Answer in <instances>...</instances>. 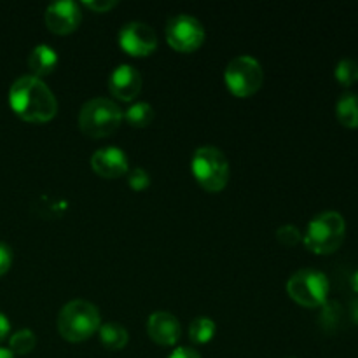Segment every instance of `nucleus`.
I'll list each match as a JSON object with an SVG mask.
<instances>
[{
  "label": "nucleus",
  "instance_id": "obj_18",
  "mask_svg": "<svg viewBox=\"0 0 358 358\" xmlns=\"http://www.w3.org/2000/svg\"><path fill=\"white\" fill-rule=\"evenodd\" d=\"M37 346V336L30 329H21L16 331L9 339V352L13 355H28Z\"/></svg>",
  "mask_w": 358,
  "mask_h": 358
},
{
  "label": "nucleus",
  "instance_id": "obj_20",
  "mask_svg": "<svg viewBox=\"0 0 358 358\" xmlns=\"http://www.w3.org/2000/svg\"><path fill=\"white\" fill-rule=\"evenodd\" d=\"M334 77L341 86H353L358 80V63L352 58H343L341 62L336 65Z\"/></svg>",
  "mask_w": 358,
  "mask_h": 358
},
{
  "label": "nucleus",
  "instance_id": "obj_21",
  "mask_svg": "<svg viewBox=\"0 0 358 358\" xmlns=\"http://www.w3.org/2000/svg\"><path fill=\"white\" fill-rule=\"evenodd\" d=\"M276 240H278V243L283 245V247L292 248L303 241V233H301L299 227H296L294 224H285V226L276 229Z\"/></svg>",
  "mask_w": 358,
  "mask_h": 358
},
{
  "label": "nucleus",
  "instance_id": "obj_27",
  "mask_svg": "<svg viewBox=\"0 0 358 358\" xmlns=\"http://www.w3.org/2000/svg\"><path fill=\"white\" fill-rule=\"evenodd\" d=\"M352 289L355 290V294H358V271L352 276Z\"/></svg>",
  "mask_w": 358,
  "mask_h": 358
},
{
  "label": "nucleus",
  "instance_id": "obj_5",
  "mask_svg": "<svg viewBox=\"0 0 358 358\" xmlns=\"http://www.w3.org/2000/svg\"><path fill=\"white\" fill-rule=\"evenodd\" d=\"M191 173L205 191L220 192L229 182V161L226 154L217 147L203 145L192 154Z\"/></svg>",
  "mask_w": 358,
  "mask_h": 358
},
{
  "label": "nucleus",
  "instance_id": "obj_16",
  "mask_svg": "<svg viewBox=\"0 0 358 358\" xmlns=\"http://www.w3.org/2000/svg\"><path fill=\"white\" fill-rule=\"evenodd\" d=\"M336 115L345 128L358 129V94H341L336 103Z\"/></svg>",
  "mask_w": 358,
  "mask_h": 358
},
{
  "label": "nucleus",
  "instance_id": "obj_26",
  "mask_svg": "<svg viewBox=\"0 0 358 358\" xmlns=\"http://www.w3.org/2000/svg\"><path fill=\"white\" fill-rule=\"evenodd\" d=\"M9 332H10L9 318H7L6 315L0 313V343H2L7 336H9Z\"/></svg>",
  "mask_w": 358,
  "mask_h": 358
},
{
  "label": "nucleus",
  "instance_id": "obj_25",
  "mask_svg": "<svg viewBox=\"0 0 358 358\" xmlns=\"http://www.w3.org/2000/svg\"><path fill=\"white\" fill-rule=\"evenodd\" d=\"M168 358H201V355L196 350L187 348V346H180V348H175Z\"/></svg>",
  "mask_w": 358,
  "mask_h": 358
},
{
  "label": "nucleus",
  "instance_id": "obj_30",
  "mask_svg": "<svg viewBox=\"0 0 358 358\" xmlns=\"http://www.w3.org/2000/svg\"><path fill=\"white\" fill-rule=\"evenodd\" d=\"M289 358H296V357H289Z\"/></svg>",
  "mask_w": 358,
  "mask_h": 358
},
{
  "label": "nucleus",
  "instance_id": "obj_1",
  "mask_svg": "<svg viewBox=\"0 0 358 358\" xmlns=\"http://www.w3.org/2000/svg\"><path fill=\"white\" fill-rule=\"evenodd\" d=\"M9 105L14 114L27 122L42 124L58 114V101L48 84L35 76H23L9 90Z\"/></svg>",
  "mask_w": 358,
  "mask_h": 358
},
{
  "label": "nucleus",
  "instance_id": "obj_12",
  "mask_svg": "<svg viewBox=\"0 0 358 358\" xmlns=\"http://www.w3.org/2000/svg\"><path fill=\"white\" fill-rule=\"evenodd\" d=\"M91 170L103 178H119L129 171L128 156L119 147H101L91 156Z\"/></svg>",
  "mask_w": 358,
  "mask_h": 358
},
{
  "label": "nucleus",
  "instance_id": "obj_24",
  "mask_svg": "<svg viewBox=\"0 0 358 358\" xmlns=\"http://www.w3.org/2000/svg\"><path fill=\"white\" fill-rule=\"evenodd\" d=\"M10 266H13V250H10L9 245L0 241V276L6 275Z\"/></svg>",
  "mask_w": 358,
  "mask_h": 358
},
{
  "label": "nucleus",
  "instance_id": "obj_14",
  "mask_svg": "<svg viewBox=\"0 0 358 358\" xmlns=\"http://www.w3.org/2000/svg\"><path fill=\"white\" fill-rule=\"evenodd\" d=\"M56 66H58V52L51 45L38 44L31 49L28 56V69L35 77L42 79L45 76H51Z\"/></svg>",
  "mask_w": 358,
  "mask_h": 358
},
{
  "label": "nucleus",
  "instance_id": "obj_28",
  "mask_svg": "<svg viewBox=\"0 0 358 358\" xmlns=\"http://www.w3.org/2000/svg\"><path fill=\"white\" fill-rule=\"evenodd\" d=\"M0 358H14V355L7 348H0Z\"/></svg>",
  "mask_w": 358,
  "mask_h": 358
},
{
  "label": "nucleus",
  "instance_id": "obj_10",
  "mask_svg": "<svg viewBox=\"0 0 358 358\" xmlns=\"http://www.w3.org/2000/svg\"><path fill=\"white\" fill-rule=\"evenodd\" d=\"M45 27L56 35H69L79 28L83 21L80 6L72 0H62V2L49 3L44 14Z\"/></svg>",
  "mask_w": 358,
  "mask_h": 358
},
{
  "label": "nucleus",
  "instance_id": "obj_11",
  "mask_svg": "<svg viewBox=\"0 0 358 358\" xmlns=\"http://www.w3.org/2000/svg\"><path fill=\"white\" fill-rule=\"evenodd\" d=\"M108 91L119 101H133L142 91V76L133 65H117L108 76Z\"/></svg>",
  "mask_w": 358,
  "mask_h": 358
},
{
  "label": "nucleus",
  "instance_id": "obj_9",
  "mask_svg": "<svg viewBox=\"0 0 358 358\" xmlns=\"http://www.w3.org/2000/svg\"><path fill=\"white\" fill-rule=\"evenodd\" d=\"M119 48L129 56L135 58H145L157 49V34L150 24L142 21H129L119 30L117 35Z\"/></svg>",
  "mask_w": 358,
  "mask_h": 358
},
{
  "label": "nucleus",
  "instance_id": "obj_6",
  "mask_svg": "<svg viewBox=\"0 0 358 358\" xmlns=\"http://www.w3.org/2000/svg\"><path fill=\"white\" fill-rule=\"evenodd\" d=\"M331 283L318 269H299L287 282V294L303 308H322L327 304Z\"/></svg>",
  "mask_w": 358,
  "mask_h": 358
},
{
  "label": "nucleus",
  "instance_id": "obj_13",
  "mask_svg": "<svg viewBox=\"0 0 358 358\" xmlns=\"http://www.w3.org/2000/svg\"><path fill=\"white\" fill-rule=\"evenodd\" d=\"M147 334L156 345L175 346L180 339L178 318L168 311H156L147 320Z\"/></svg>",
  "mask_w": 358,
  "mask_h": 358
},
{
  "label": "nucleus",
  "instance_id": "obj_8",
  "mask_svg": "<svg viewBox=\"0 0 358 358\" xmlns=\"http://www.w3.org/2000/svg\"><path fill=\"white\" fill-rule=\"evenodd\" d=\"M166 42L178 52H194L205 42V27L191 14H177L170 17L164 28Z\"/></svg>",
  "mask_w": 358,
  "mask_h": 358
},
{
  "label": "nucleus",
  "instance_id": "obj_17",
  "mask_svg": "<svg viewBox=\"0 0 358 358\" xmlns=\"http://www.w3.org/2000/svg\"><path fill=\"white\" fill-rule=\"evenodd\" d=\"M217 332V325L212 318L208 317H198L191 322L189 325V339L194 345H206L213 339Z\"/></svg>",
  "mask_w": 358,
  "mask_h": 358
},
{
  "label": "nucleus",
  "instance_id": "obj_3",
  "mask_svg": "<svg viewBox=\"0 0 358 358\" xmlns=\"http://www.w3.org/2000/svg\"><path fill=\"white\" fill-rule=\"evenodd\" d=\"M100 325V311L90 301H70L58 315V332L69 343L87 341L91 336L96 334Z\"/></svg>",
  "mask_w": 358,
  "mask_h": 358
},
{
  "label": "nucleus",
  "instance_id": "obj_2",
  "mask_svg": "<svg viewBox=\"0 0 358 358\" xmlns=\"http://www.w3.org/2000/svg\"><path fill=\"white\" fill-rule=\"evenodd\" d=\"M346 236L345 217L334 210L318 213L310 220L303 234L304 247L317 255H331L343 245Z\"/></svg>",
  "mask_w": 358,
  "mask_h": 358
},
{
  "label": "nucleus",
  "instance_id": "obj_22",
  "mask_svg": "<svg viewBox=\"0 0 358 358\" xmlns=\"http://www.w3.org/2000/svg\"><path fill=\"white\" fill-rule=\"evenodd\" d=\"M128 184L133 191H145L150 185V175L145 168L136 166L128 171Z\"/></svg>",
  "mask_w": 358,
  "mask_h": 358
},
{
  "label": "nucleus",
  "instance_id": "obj_7",
  "mask_svg": "<svg viewBox=\"0 0 358 358\" xmlns=\"http://www.w3.org/2000/svg\"><path fill=\"white\" fill-rule=\"evenodd\" d=\"M224 80L229 93L236 98L254 96L264 83V70L254 56L241 55L231 59L226 66Z\"/></svg>",
  "mask_w": 358,
  "mask_h": 358
},
{
  "label": "nucleus",
  "instance_id": "obj_15",
  "mask_svg": "<svg viewBox=\"0 0 358 358\" xmlns=\"http://www.w3.org/2000/svg\"><path fill=\"white\" fill-rule=\"evenodd\" d=\"M98 336H100V343L103 348L110 350V352H119L124 350L129 341V334L122 325L115 324V322H107L101 324L98 329Z\"/></svg>",
  "mask_w": 358,
  "mask_h": 358
},
{
  "label": "nucleus",
  "instance_id": "obj_4",
  "mask_svg": "<svg viewBox=\"0 0 358 358\" xmlns=\"http://www.w3.org/2000/svg\"><path fill=\"white\" fill-rule=\"evenodd\" d=\"M122 119L124 114L115 101L98 96L91 98L80 107L77 122L80 131L90 138H105L117 131Z\"/></svg>",
  "mask_w": 358,
  "mask_h": 358
},
{
  "label": "nucleus",
  "instance_id": "obj_23",
  "mask_svg": "<svg viewBox=\"0 0 358 358\" xmlns=\"http://www.w3.org/2000/svg\"><path fill=\"white\" fill-rule=\"evenodd\" d=\"M117 0H86V2H83L84 7H87V9L94 10V13H108V10L114 9L115 6H117Z\"/></svg>",
  "mask_w": 358,
  "mask_h": 358
},
{
  "label": "nucleus",
  "instance_id": "obj_19",
  "mask_svg": "<svg viewBox=\"0 0 358 358\" xmlns=\"http://www.w3.org/2000/svg\"><path fill=\"white\" fill-rule=\"evenodd\" d=\"M124 119L133 128H147L154 119V108L147 101H136L124 112Z\"/></svg>",
  "mask_w": 358,
  "mask_h": 358
},
{
  "label": "nucleus",
  "instance_id": "obj_29",
  "mask_svg": "<svg viewBox=\"0 0 358 358\" xmlns=\"http://www.w3.org/2000/svg\"><path fill=\"white\" fill-rule=\"evenodd\" d=\"M352 313H353V320H355L357 324H358V303L353 304V311H352Z\"/></svg>",
  "mask_w": 358,
  "mask_h": 358
}]
</instances>
